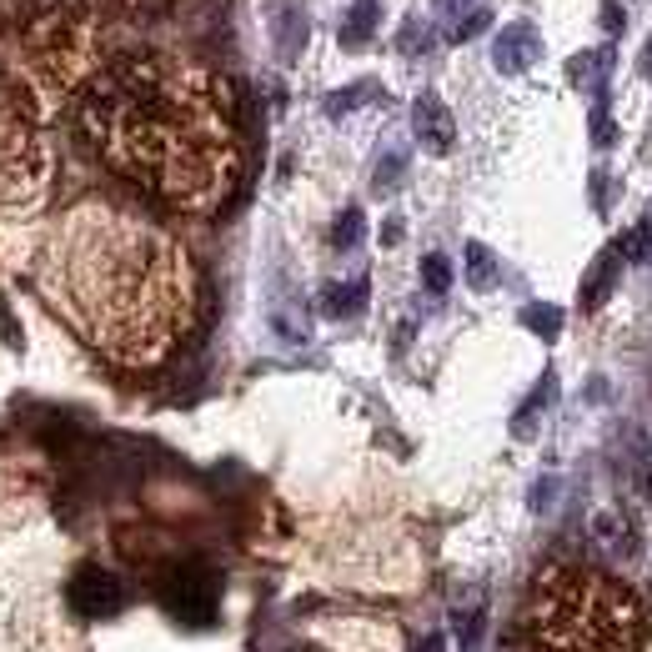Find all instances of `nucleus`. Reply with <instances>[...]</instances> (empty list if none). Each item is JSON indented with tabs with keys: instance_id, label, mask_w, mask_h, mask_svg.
<instances>
[{
	"instance_id": "1",
	"label": "nucleus",
	"mask_w": 652,
	"mask_h": 652,
	"mask_svg": "<svg viewBox=\"0 0 652 652\" xmlns=\"http://www.w3.org/2000/svg\"><path fill=\"white\" fill-rule=\"evenodd\" d=\"M86 131L116 171L186 211L221 206L241 176L236 101L221 76L191 61L111 66L86 96Z\"/></svg>"
},
{
	"instance_id": "2",
	"label": "nucleus",
	"mask_w": 652,
	"mask_h": 652,
	"mask_svg": "<svg viewBox=\"0 0 652 652\" xmlns=\"http://www.w3.org/2000/svg\"><path fill=\"white\" fill-rule=\"evenodd\" d=\"M76 296L101 347L151 362L191 316V266L156 226L101 211L76 241Z\"/></svg>"
},
{
	"instance_id": "3",
	"label": "nucleus",
	"mask_w": 652,
	"mask_h": 652,
	"mask_svg": "<svg viewBox=\"0 0 652 652\" xmlns=\"http://www.w3.org/2000/svg\"><path fill=\"white\" fill-rule=\"evenodd\" d=\"M532 652H637V597L587 567H547L532 587Z\"/></svg>"
},
{
	"instance_id": "4",
	"label": "nucleus",
	"mask_w": 652,
	"mask_h": 652,
	"mask_svg": "<svg viewBox=\"0 0 652 652\" xmlns=\"http://www.w3.org/2000/svg\"><path fill=\"white\" fill-rule=\"evenodd\" d=\"M216 572L211 567H201V562H186V567H176V572H166V582H161V597H166V607L176 612V617H186V622H206L211 612H216Z\"/></svg>"
},
{
	"instance_id": "5",
	"label": "nucleus",
	"mask_w": 652,
	"mask_h": 652,
	"mask_svg": "<svg viewBox=\"0 0 652 652\" xmlns=\"http://www.w3.org/2000/svg\"><path fill=\"white\" fill-rule=\"evenodd\" d=\"M537 56H542V36H537L532 21H512V26H502L497 41H492V66H497L502 76L527 71Z\"/></svg>"
},
{
	"instance_id": "6",
	"label": "nucleus",
	"mask_w": 652,
	"mask_h": 652,
	"mask_svg": "<svg viewBox=\"0 0 652 652\" xmlns=\"http://www.w3.org/2000/svg\"><path fill=\"white\" fill-rule=\"evenodd\" d=\"M412 131H417L422 151H432V156H447V151L457 146V121H452V111H447L432 91L417 96V106H412Z\"/></svg>"
},
{
	"instance_id": "7",
	"label": "nucleus",
	"mask_w": 652,
	"mask_h": 652,
	"mask_svg": "<svg viewBox=\"0 0 652 652\" xmlns=\"http://www.w3.org/2000/svg\"><path fill=\"white\" fill-rule=\"evenodd\" d=\"M71 602H76L86 617H106V612H116V607H121V587H116V577H106V572L86 567V572L71 582Z\"/></svg>"
},
{
	"instance_id": "8",
	"label": "nucleus",
	"mask_w": 652,
	"mask_h": 652,
	"mask_svg": "<svg viewBox=\"0 0 652 652\" xmlns=\"http://www.w3.org/2000/svg\"><path fill=\"white\" fill-rule=\"evenodd\" d=\"M622 241H612V246H602V256L592 261V271H587V281H582V306L592 311V306H602L607 301V291L617 286V271H622Z\"/></svg>"
},
{
	"instance_id": "9",
	"label": "nucleus",
	"mask_w": 652,
	"mask_h": 652,
	"mask_svg": "<svg viewBox=\"0 0 652 652\" xmlns=\"http://www.w3.org/2000/svg\"><path fill=\"white\" fill-rule=\"evenodd\" d=\"M377 26H382V6H377V0H357L352 16L342 21V46H347V51L367 46V41L377 36Z\"/></svg>"
},
{
	"instance_id": "10",
	"label": "nucleus",
	"mask_w": 652,
	"mask_h": 652,
	"mask_svg": "<svg viewBox=\"0 0 652 652\" xmlns=\"http://www.w3.org/2000/svg\"><path fill=\"white\" fill-rule=\"evenodd\" d=\"M367 306V281H342L321 291V311L326 316H357Z\"/></svg>"
},
{
	"instance_id": "11",
	"label": "nucleus",
	"mask_w": 652,
	"mask_h": 652,
	"mask_svg": "<svg viewBox=\"0 0 652 652\" xmlns=\"http://www.w3.org/2000/svg\"><path fill=\"white\" fill-rule=\"evenodd\" d=\"M467 281L477 291H492L497 286V256L482 246V241H467Z\"/></svg>"
},
{
	"instance_id": "12",
	"label": "nucleus",
	"mask_w": 652,
	"mask_h": 652,
	"mask_svg": "<svg viewBox=\"0 0 652 652\" xmlns=\"http://www.w3.org/2000/svg\"><path fill=\"white\" fill-rule=\"evenodd\" d=\"M552 392H557V382H552V372H547V377H542V387L522 402V412H517V422H512V432H517V437H532V432H537V417H542V407L552 402Z\"/></svg>"
},
{
	"instance_id": "13",
	"label": "nucleus",
	"mask_w": 652,
	"mask_h": 652,
	"mask_svg": "<svg viewBox=\"0 0 652 652\" xmlns=\"http://www.w3.org/2000/svg\"><path fill=\"white\" fill-rule=\"evenodd\" d=\"M522 326H527V332H537V337H557L562 332V311L557 306H547V301H532L527 311H522Z\"/></svg>"
},
{
	"instance_id": "14",
	"label": "nucleus",
	"mask_w": 652,
	"mask_h": 652,
	"mask_svg": "<svg viewBox=\"0 0 652 652\" xmlns=\"http://www.w3.org/2000/svg\"><path fill=\"white\" fill-rule=\"evenodd\" d=\"M422 286H427L432 296H442V291L452 286V266H447L442 251H427V256H422Z\"/></svg>"
},
{
	"instance_id": "15",
	"label": "nucleus",
	"mask_w": 652,
	"mask_h": 652,
	"mask_svg": "<svg viewBox=\"0 0 652 652\" xmlns=\"http://www.w3.org/2000/svg\"><path fill=\"white\" fill-rule=\"evenodd\" d=\"M487 26H492V11L467 6V11H462V21H452V31H447V36H452V41H472V36H482Z\"/></svg>"
},
{
	"instance_id": "16",
	"label": "nucleus",
	"mask_w": 652,
	"mask_h": 652,
	"mask_svg": "<svg viewBox=\"0 0 652 652\" xmlns=\"http://www.w3.org/2000/svg\"><path fill=\"white\" fill-rule=\"evenodd\" d=\"M362 226H367V216H362L357 206H352V211H342V221H337V231H332V246H342V251H347V246H357V241H362Z\"/></svg>"
},
{
	"instance_id": "17",
	"label": "nucleus",
	"mask_w": 652,
	"mask_h": 652,
	"mask_svg": "<svg viewBox=\"0 0 652 652\" xmlns=\"http://www.w3.org/2000/svg\"><path fill=\"white\" fill-rule=\"evenodd\" d=\"M372 91H377L372 81H357V86H347V91H337L332 101H326V111H332V116H347V111H352V106H362Z\"/></svg>"
},
{
	"instance_id": "18",
	"label": "nucleus",
	"mask_w": 652,
	"mask_h": 652,
	"mask_svg": "<svg viewBox=\"0 0 652 652\" xmlns=\"http://www.w3.org/2000/svg\"><path fill=\"white\" fill-rule=\"evenodd\" d=\"M281 16H286V21H281V51H286V56H296V51H301V31H306L301 6H286Z\"/></svg>"
},
{
	"instance_id": "19",
	"label": "nucleus",
	"mask_w": 652,
	"mask_h": 652,
	"mask_svg": "<svg viewBox=\"0 0 652 652\" xmlns=\"http://www.w3.org/2000/svg\"><path fill=\"white\" fill-rule=\"evenodd\" d=\"M427 41H432V31H427L422 21H407V26H402V36H397L402 56H412V51H427Z\"/></svg>"
},
{
	"instance_id": "20",
	"label": "nucleus",
	"mask_w": 652,
	"mask_h": 652,
	"mask_svg": "<svg viewBox=\"0 0 652 652\" xmlns=\"http://www.w3.org/2000/svg\"><path fill=\"white\" fill-rule=\"evenodd\" d=\"M622 251H627L632 261H652V226L642 221V226H637V236H627V241H622Z\"/></svg>"
},
{
	"instance_id": "21",
	"label": "nucleus",
	"mask_w": 652,
	"mask_h": 652,
	"mask_svg": "<svg viewBox=\"0 0 652 652\" xmlns=\"http://www.w3.org/2000/svg\"><path fill=\"white\" fill-rule=\"evenodd\" d=\"M402 166H407V156H402V151H392V156H387V161L377 166V186L387 191V186H392V181L402 176Z\"/></svg>"
},
{
	"instance_id": "22",
	"label": "nucleus",
	"mask_w": 652,
	"mask_h": 652,
	"mask_svg": "<svg viewBox=\"0 0 652 652\" xmlns=\"http://www.w3.org/2000/svg\"><path fill=\"white\" fill-rule=\"evenodd\" d=\"M592 186H597V211H607V201H612V181H607V171H592Z\"/></svg>"
},
{
	"instance_id": "23",
	"label": "nucleus",
	"mask_w": 652,
	"mask_h": 652,
	"mask_svg": "<svg viewBox=\"0 0 652 652\" xmlns=\"http://www.w3.org/2000/svg\"><path fill=\"white\" fill-rule=\"evenodd\" d=\"M552 492H557V482H552V477H542V482H537V487H532V512H542V507H547V497H552Z\"/></svg>"
},
{
	"instance_id": "24",
	"label": "nucleus",
	"mask_w": 652,
	"mask_h": 652,
	"mask_svg": "<svg viewBox=\"0 0 652 652\" xmlns=\"http://www.w3.org/2000/svg\"><path fill=\"white\" fill-rule=\"evenodd\" d=\"M602 26H607V31H622V6H617V0H602Z\"/></svg>"
},
{
	"instance_id": "25",
	"label": "nucleus",
	"mask_w": 652,
	"mask_h": 652,
	"mask_svg": "<svg viewBox=\"0 0 652 652\" xmlns=\"http://www.w3.org/2000/svg\"><path fill=\"white\" fill-rule=\"evenodd\" d=\"M637 71L652 81V36H647V46H642V61H637Z\"/></svg>"
},
{
	"instance_id": "26",
	"label": "nucleus",
	"mask_w": 652,
	"mask_h": 652,
	"mask_svg": "<svg viewBox=\"0 0 652 652\" xmlns=\"http://www.w3.org/2000/svg\"><path fill=\"white\" fill-rule=\"evenodd\" d=\"M26 6V0H0V11H21Z\"/></svg>"
},
{
	"instance_id": "27",
	"label": "nucleus",
	"mask_w": 652,
	"mask_h": 652,
	"mask_svg": "<svg viewBox=\"0 0 652 652\" xmlns=\"http://www.w3.org/2000/svg\"><path fill=\"white\" fill-rule=\"evenodd\" d=\"M131 6H166V0H131Z\"/></svg>"
},
{
	"instance_id": "28",
	"label": "nucleus",
	"mask_w": 652,
	"mask_h": 652,
	"mask_svg": "<svg viewBox=\"0 0 652 652\" xmlns=\"http://www.w3.org/2000/svg\"><path fill=\"white\" fill-rule=\"evenodd\" d=\"M642 652H652V627H647V642H642Z\"/></svg>"
}]
</instances>
